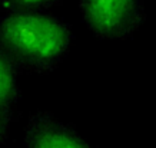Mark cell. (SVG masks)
<instances>
[{
  "label": "cell",
  "mask_w": 156,
  "mask_h": 148,
  "mask_svg": "<svg viewBox=\"0 0 156 148\" xmlns=\"http://www.w3.org/2000/svg\"><path fill=\"white\" fill-rule=\"evenodd\" d=\"M26 148H95L72 125L57 120L49 111H34L24 128Z\"/></svg>",
  "instance_id": "cell-3"
},
{
  "label": "cell",
  "mask_w": 156,
  "mask_h": 148,
  "mask_svg": "<svg viewBox=\"0 0 156 148\" xmlns=\"http://www.w3.org/2000/svg\"><path fill=\"white\" fill-rule=\"evenodd\" d=\"M63 0H0V12L17 13V12H44L49 7L59 5Z\"/></svg>",
  "instance_id": "cell-5"
},
{
  "label": "cell",
  "mask_w": 156,
  "mask_h": 148,
  "mask_svg": "<svg viewBox=\"0 0 156 148\" xmlns=\"http://www.w3.org/2000/svg\"><path fill=\"white\" fill-rule=\"evenodd\" d=\"M16 120V111L0 105V144H3L10 132V125Z\"/></svg>",
  "instance_id": "cell-6"
},
{
  "label": "cell",
  "mask_w": 156,
  "mask_h": 148,
  "mask_svg": "<svg viewBox=\"0 0 156 148\" xmlns=\"http://www.w3.org/2000/svg\"><path fill=\"white\" fill-rule=\"evenodd\" d=\"M73 39L70 24L48 10L0 17V52L19 73L53 72L69 55Z\"/></svg>",
  "instance_id": "cell-1"
},
{
  "label": "cell",
  "mask_w": 156,
  "mask_h": 148,
  "mask_svg": "<svg viewBox=\"0 0 156 148\" xmlns=\"http://www.w3.org/2000/svg\"><path fill=\"white\" fill-rule=\"evenodd\" d=\"M17 76L19 71L6 55L0 52V105L9 109L16 108V104L20 98Z\"/></svg>",
  "instance_id": "cell-4"
},
{
  "label": "cell",
  "mask_w": 156,
  "mask_h": 148,
  "mask_svg": "<svg viewBox=\"0 0 156 148\" xmlns=\"http://www.w3.org/2000/svg\"><path fill=\"white\" fill-rule=\"evenodd\" d=\"M82 20L100 40H128L146 19L145 0H80Z\"/></svg>",
  "instance_id": "cell-2"
}]
</instances>
